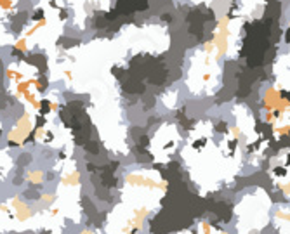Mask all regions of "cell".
I'll list each match as a JSON object with an SVG mask.
<instances>
[{
  "label": "cell",
  "mask_w": 290,
  "mask_h": 234,
  "mask_svg": "<svg viewBox=\"0 0 290 234\" xmlns=\"http://www.w3.org/2000/svg\"><path fill=\"white\" fill-rule=\"evenodd\" d=\"M14 7V0H0V9H12Z\"/></svg>",
  "instance_id": "1"
},
{
  "label": "cell",
  "mask_w": 290,
  "mask_h": 234,
  "mask_svg": "<svg viewBox=\"0 0 290 234\" xmlns=\"http://www.w3.org/2000/svg\"><path fill=\"white\" fill-rule=\"evenodd\" d=\"M16 49H19V50H26V40H24V38H21V40L16 43Z\"/></svg>",
  "instance_id": "2"
}]
</instances>
